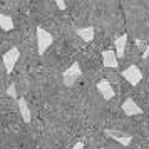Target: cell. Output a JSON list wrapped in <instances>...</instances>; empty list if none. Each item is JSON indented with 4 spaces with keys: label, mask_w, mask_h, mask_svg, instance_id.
<instances>
[{
    "label": "cell",
    "mask_w": 149,
    "mask_h": 149,
    "mask_svg": "<svg viewBox=\"0 0 149 149\" xmlns=\"http://www.w3.org/2000/svg\"><path fill=\"white\" fill-rule=\"evenodd\" d=\"M52 42H54V37L50 35V32H47L42 27H37V49H39V54L40 55L45 54V50L52 45Z\"/></svg>",
    "instance_id": "1"
},
{
    "label": "cell",
    "mask_w": 149,
    "mask_h": 149,
    "mask_svg": "<svg viewBox=\"0 0 149 149\" xmlns=\"http://www.w3.org/2000/svg\"><path fill=\"white\" fill-rule=\"evenodd\" d=\"M19 59H20V50H19L17 47L8 49L7 52L3 54V57H2L3 65H5V70H7V72H12V70L15 69V65H17Z\"/></svg>",
    "instance_id": "2"
},
{
    "label": "cell",
    "mask_w": 149,
    "mask_h": 149,
    "mask_svg": "<svg viewBox=\"0 0 149 149\" xmlns=\"http://www.w3.org/2000/svg\"><path fill=\"white\" fill-rule=\"evenodd\" d=\"M81 75H82V70H81V65L77 64V62H74L70 67L64 72V84L67 86V87H72L75 82H77V79H81Z\"/></svg>",
    "instance_id": "3"
},
{
    "label": "cell",
    "mask_w": 149,
    "mask_h": 149,
    "mask_svg": "<svg viewBox=\"0 0 149 149\" xmlns=\"http://www.w3.org/2000/svg\"><path fill=\"white\" fill-rule=\"evenodd\" d=\"M121 75L131 84V86H137V84L142 81V72L137 65H129L127 69H124L121 72Z\"/></svg>",
    "instance_id": "4"
},
{
    "label": "cell",
    "mask_w": 149,
    "mask_h": 149,
    "mask_svg": "<svg viewBox=\"0 0 149 149\" xmlns=\"http://www.w3.org/2000/svg\"><path fill=\"white\" fill-rule=\"evenodd\" d=\"M121 107H122V112H124L126 116H139V114H142V112H144L141 106H139L134 99H131V97L122 102Z\"/></svg>",
    "instance_id": "5"
},
{
    "label": "cell",
    "mask_w": 149,
    "mask_h": 149,
    "mask_svg": "<svg viewBox=\"0 0 149 149\" xmlns=\"http://www.w3.org/2000/svg\"><path fill=\"white\" fill-rule=\"evenodd\" d=\"M97 91L101 92V95L106 99V101H111V99H114L116 95V91L112 87V84L107 81V79H102V81L97 82Z\"/></svg>",
    "instance_id": "6"
},
{
    "label": "cell",
    "mask_w": 149,
    "mask_h": 149,
    "mask_svg": "<svg viewBox=\"0 0 149 149\" xmlns=\"http://www.w3.org/2000/svg\"><path fill=\"white\" fill-rule=\"evenodd\" d=\"M126 47H127V34H122L119 37H116L114 40V52L117 55V59H124L126 55Z\"/></svg>",
    "instance_id": "7"
},
{
    "label": "cell",
    "mask_w": 149,
    "mask_h": 149,
    "mask_svg": "<svg viewBox=\"0 0 149 149\" xmlns=\"http://www.w3.org/2000/svg\"><path fill=\"white\" fill-rule=\"evenodd\" d=\"M102 65L107 69H117L119 67V61H117V55L114 50H104L102 52Z\"/></svg>",
    "instance_id": "8"
},
{
    "label": "cell",
    "mask_w": 149,
    "mask_h": 149,
    "mask_svg": "<svg viewBox=\"0 0 149 149\" xmlns=\"http://www.w3.org/2000/svg\"><path fill=\"white\" fill-rule=\"evenodd\" d=\"M75 34L81 37L84 42H92L94 40V34H95V30H94V27H77L75 29Z\"/></svg>",
    "instance_id": "9"
},
{
    "label": "cell",
    "mask_w": 149,
    "mask_h": 149,
    "mask_svg": "<svg viewBox=\"0 0 149 149\" xmlns=\"http://www.w3.org/2000/svg\"><path fill=\"white\" fill-rule=\"evenodd\" d=\"M106 134H107L109 137H112L116 142H119L121 146H129V144H131V141H132V137H131V136H127V134H126V136L117 134V132H116V131H112V129H107V131H106Z\"/></svg>",
    "instance_id": "10"
},
{
    "label": "cell",
    "mask_w": 149,
    "mask_h": 149,
    "mask_svg": "<svg viewBox=\"0 0 149 149\" xmlns=\"http://www.w3.org/2000/svg\"><path fill=\"white\" fill-rule=\"evenodd\" d=\"M0 29L2 30H5V32H8V30H12L14 29V20H12V17L7 14H0Z\"/></svg>",
    "instance_id": "11"
},
{
    "label": "cell",
    "mask_w": 149,
    "mask_h": 149,
    "mask_svg": "<svg viewBox=\"0 0 149 149\" xmlns=\"http://www.w3.org/2000/svg\"><path fill=\"white\" fill-rule=\"evenodd\" d=\"M19 111H20L22 119L25 122H30V109H29L25 99H19Z\"/></svg>",
    "instance_id": "12"
},
{
    "label": "cell",
    "mask_w": 149,
    "mask_h": 149,
    "mask_svg": "<svg viewBox=\"0 0 149 149\" xmlns=\"http://www.w3.org/2000/svg\"><path fill=\"white\" fill-rule=\"evenodd\" d=\"M7 94H8V97H12V99L17 97V89H15V84H10V86H8Z\"/></svg>",
    "instance_id": "13"
},
{
    "label": "cell",
    "mask_w": 149,
    "mask_h": 149,
    "mask_svg": "<svg viewBox=\"0 0 149 149\" xmlns=\"http://www.w3.org/2000/svg\"><path fill=\"white\" fill-rule=\"evenodd\" d=\"M55 3H57V8L59 10H65V0H54Z\"/></svg>",
    "instance_id": "14"
},
{
    "label": "cell",
    "mask_w": 149,
    "mask_h": 149,
    "mask_svg": "<svg viewBox=\"0 0 149 149\" xmlns=\"http://www.w3.org/2000/svg\"><path fill=\"white\" fill-rule=\"evenodd\" d=\"M141 57H142V59H148V57H149V44L146 45V49H144V52H142Z\"/></svg>",
    "instance_id": "15"
},
{
    "label": "cell",
    "mask_w": 149,
    "mask_h": 149,
    "mask_svg": "<svg viewBox=\"0 0 149 149\" xmlns=\"http://www.w3.org/2000/svg\"><path fill=\"white\" fill-rule=\"evenodd\" d=\"M72 149H84V144H82V142H77V144H74Z\"/></svg>",
    "instance_id": "16"
}]
</instances>
